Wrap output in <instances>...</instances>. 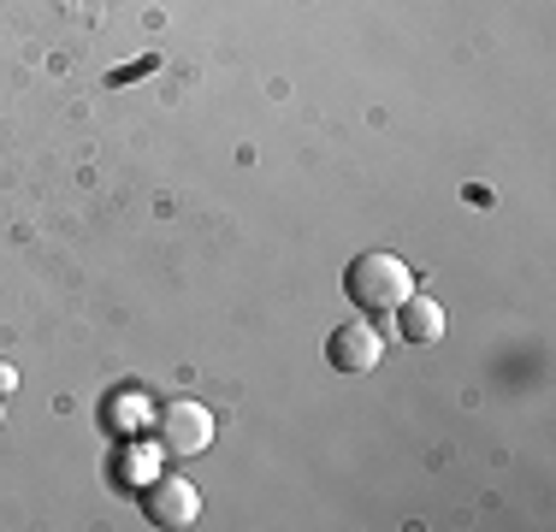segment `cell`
Masks as SVG:
<instances>
[{
    "label": "cell",
    "instance_id": "1",
    "mask_svg": "<svg viewBox=\"0 0 556 532\" xmlns=\"http://www.w3.org/2000/svg\"><path fill=\"white\" fill-rule=\"evenodd\" d=\"M343 290H350V302L362 314H396L408 296H415V273H408V261L386 255V249H367V255L350 261Z\"/></svg>",
    "mask_w": 556,
    "mask_h": 532
},
{
    "label": "cell",
    "instance_id": "3",
    "mask_svg": "<svg viewBox=\"0 0 556 532\" xmlns=\"http://www.w3.org/2000/svg\"><path fill=\"white\" fill-rule=\"evenodd\" d=\"M161 444L172 456H202V449L214 444V415H207L202 403H172L161 415Z\"/></svg>",
    "mask_w": 556,
    "mask_h": 532
},
{
    "label": "cell",
    "instance_id": "5",
    "mask_svg": "<svg viewBox=\"0 0 556 532\" xmlns=\"http://www.w3.org/2000/svg\"><path fill=\"white\" fill-rule=\"evenodd\" d=\"M403 338L408 343H439L444 338V308L432 296H408L403 302Z\"/></svg>",
    "mask_w": 556,
    "mask_h": 532
},
{
    "label": "cell",
    "instance_id": "2",
    "mask_svg": "<svg viewBox=\"0 0 556 532\" xmlns=\"http://www.w3.org/2000/svg\"><path fill=\"white\" fill-rule=\"evenodd\" d=\"M142 509H149L154 527H190L195 515H202V497H195V485L184 473H154L149 491H142Z\"/></svg>",
    "mask_w": 556,
    "mask_h": 532
},
{
    "label": "cell",
    "instance_id": "6",
    "mask_svg": "<svg viewBox=\"0 0 556 532\" xmlns=\"http://www.w3.org/2000/svg\"><path fill=\"white\" fill-rule=\"evenodd\" d=\"M0 426H7V396H0Z\"/></svg>",
    "mask_w": 556,
    "mask_h": 532
},
{
    "label": "cell",
    "instance_id": "4",
    "mask_svg": "<svg viewBox=\"0 0 556 532\" xmlns=\"http://www.w3.org/2000/svg\"><path fill=\"white\" fill-rule=\"evenodd\" d=\"M379 355H386V338H379L374 326H338L332 343H326V362H332L338 372H350V379L374 372Z\"/></svg>",
    "mask_w": 556,
    "mask_h": 532
}]
</instances>
